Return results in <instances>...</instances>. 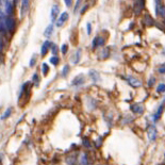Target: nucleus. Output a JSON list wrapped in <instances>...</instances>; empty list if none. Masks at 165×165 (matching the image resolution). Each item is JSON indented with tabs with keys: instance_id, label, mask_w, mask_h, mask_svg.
Wrapping results in <instances>:
<instances>
[{
	"instance_id": "f257e3e1",
	"label": "nucleus",
	"mask_w": 165,
	"mask_h": 165,
	"mask_svg": "<svg viewBox=\"0 0 165 165\" xmlns=\"http://www.w3.org/2000/svg\"><path fill=\"white\" fill-rule=\"evenodd\" d=\"M5 29L9 32H14L16 29V19L13 16H7L5 18Z\"/></svg>"
},
{
	"instance_id": "f03ea898",
	"label": "nucleus",
	"mask_w": 165,
	"mask_h": 165,
	"mask_svg": "<svg viewBox=\"0 0 165 165\" xmlns=\"http://www.w3.org/2000/svg\"><path fill=\"white\" fill-rule=\"evenodd\" d=\"M3 11H4L5 15L7 16H13V14H14V4H13V1L4 0Z\"/></svg>"
},
{
	"instance_id": "7ed1b4c3",
	"label": "nucleus",
	"mask_w": 165,
	"mask_h": 165,
	"mask_svg": "<svg viewBox=\"0 0 165 165\" xmlns=\"http://www.w3.org/2000/svg\"><path fill=\"white\" fill-rule=\"evenodd\" d=\"M105 44V38H101V36H96L94 40H93V48L95 49L97 47H101Z\"/></svg>"
},
{
	"instance_id": "20e7f679",
	"label": "nucleus",
	"mask_w": 165,
	"mask_h": 165,
	"mask_svg": "<svg viewBox=\"0 0 165 165\" xmlns=\"http://www.w3.org/2000/svg\"><path fill=\"white\" fill-rule=\"evenodd\" d=\"M127 81L132 88H140V86H142L141 80H138V79H136V78H134V77H131V76L127 78Z\"/></svg>"
},
{
	"instance_id": "39448f33",
	"label": "nucleus",
	"mask_w": 165,
	"mask_h": 165,
	"mask_svg": "<svg viewBox=\"0 0 165 165\" xmlns=\"http://www.w3.org/2000/svg\"><path fill=\"white\" fill-rule=\"evenodd\" d=\"M147 134H148V138H149L150 141H155V138H157V135H158V131H157V129H155V127L150 126V127L148 128Z\"/></svg>"
},
{
	"instance_id": "423d86ee",
	"label": "nucleus",
	"mask_w": 165,
	"mask_h": 165,
	"mask_svg": "<svg viewBox=\"0 0 165 165\" xmlns=\"http://www.w3.org/2000/svg\"><path fill=\"white\" fill-rule=\"evenodd\" d=\"M130 109L134 114H142L144 112V105H140V103H135V105H131Z\"/></svg>"
},
{
	"instance_id": "0eeeda50",
	"label": "nucleus",
	"mask_w": 165,
	"mask_h": 165,
	"mask_svg": "<svg viewBox=\"0 0 165 165\" xmlns=\"http://www.w3.org/2000/svg\"><path fill=\"white\" fill-rule=\"evenodd\" d=\"M144 5H145V0H135L134 3V11L136 14H140L141 11L144 9Z\"/></svg>"
},
{
	"instance_id": "6e6552de",
	"label": "nucleus",
	"mask_w": 165,
	"mask_h": 165,
	"mask_svg": "<svg viewBox=\"0 0 165 165\" xmlns=\"http://www.w3.org/2000/svg\"><path fill=\"white\" fill-rule=\"evenodd\" d=\"M67 19H68V13L63 12L62 14H61L60 17L58 18V20H57V26H58V27H62V26L66 23V20Z\"/></svg>"
},
{
	"instance_id": "1a4fd4ad",
	"label": "nucleus",
	"mask_w": 165,
	"mask_h": 165,
	"mask_svg": "<svg viewBox=\"0 0 165 165\" xmlns=\"http://www.w3.org/2000/svg\"><path fill=\"white\" fill-rule=\"evenodd\" d=\"M50 47H51V43H50L49 41H46V42L43 43L42 48H41V55H42L43 57L47 55L48 50H49Z\"/></svg>"
},
{
	"instance_id": "9d476101",
	"label": "nucleus",
	"mask_w": 165,
	"mask_h": 165,
	"mask_svg": "<svg viewBox=\"0 0 165 165\" xmlns=\"http://www.w3.org/2000/svg\"><path fill=\"white\" fill-rule=\"evenodd\" d=\"M29 3H30V0H21V17L27 14L28 9H29Z\"/></svg>"
},
{
	"instance_id": "9b49d317",
	"label": "nucleus",
	"mask_w": 165,
	"mask_h": 165,
	"mask_svg": "<svg viewBox=\"0 0 165 165\" xmlns=\"http://www.w3.org/2000/svg\"><path fill=\"white\" fill-rule=\"evenodd\" d=\"M59 13H60V8H59L58 5H53L52 8H51V13H50V16H51V20L52 21H55L58 18Z\"/></svg>"
},
{
	"instance_id": "f8f14e48",
	"label": "nucleus",
	"mask_w": 165,
	"mask_h": 165,
	"mask_svg": "<svg viewBox=\"0 0 165 165\" xmlns=\"http://www.w3.org/2000/svg\"><path fill=\"white\" fill-rule=\"evenodd\" d=\"M143 23H144V25L145 26H147V27H150V26H152L153 24H155V20H153V18L151 17L149 14H147V15L144 16Z\"/></svg>"
},
{
	"instance_id": "ddd939ff",
	"label": "nucleus",
	"mask_w": 165,
	"mask_h": 165,
	"mask_svg": "<svg viewBox=\"0 0 165 165\" xmlns=\"http://www.w3.org/2000/svg\"><path fill=\"white\" fill-rule=\"evenodd\" d=\"M83 82H84V76L79 75L74 79L73 84L74 85H81V84H83Z\"/></svg>"
},
{
	"instance_id": "4468645a",
	"label": "nucleus",
	"mask_w": 165,
	"mask_h": 165,
	"mask_svg": "<svg viewBox=\"0 0 165 165\" xmlns=\"http://www.w3.org/2000/svg\"><path fill=\"white\" fill-rule=\"evenodd\" d=\"M90 76H91V78H92V80L95 81V82L100 80V75L98 74V71H96V70H91Z\"/></svg>"
},
{
	"instance_id": "2eb2a0df",
	"label": "nucleus",
	"mask_w": 165,
	"mask_h": 165,
	"mask_svg": "<svg viewBox=\"0 0 165 165\" xmlns=\"http://www.w3.org/2000/svg\"><path fill=\"white\" fill-rule=\"evenodd\" d=\"M53 33V25L51 24V25H49L47 28H46V30L45 32H44V35H45L46 38H49L50 35Z\"/></svg>"
},
{
	"instance_id": "dca6fc26",
	"label": "nucleus",
	"mask_w": 165,
	"mask_h": 165,
	"mask_svg": "<svg viewBox=\"0 0 165 165\" xmlns=\"http://www.w3.org/2000/svg\"><path fill=\"white\" fill-rule=\"evenodd\" d=\"M163 109H164V105H161L160 108L158 109L157 113H155V120H159L161 117V115H162V112H163Z\"/></svg>"
},
{
	"instance_id": "f3484780",
	"label": "nucleus",
	"mask_w": 165,
	"mask_h": 165,
	"mask_svg": "<svg viewBox=\"0 0 165 165\" xmlns=\"http://www.w3.org/2000/svg\"><path fill=\"white\" fill-rule=\"evenodd\" d=\"M158 14H159L163 19H165V5H160V8L158 7Z\"/></svg>"
},
{
	"instance_id": "a211bd4d",
	"label": "nucleus",
	"mask_w": 165,
	"mask_h": 165,
	"mask_svg": "<svg viewBox=\"0 0 165 165\" xmlns=\"http://www.w3.org/2000/svg\"><path fill=\"white\" fill-rule=\"evenodd\" d=\"M80 58H81V50L79 49L77 51V53L75 55V57L73 58V61H74V64H77L79 61H80Z\"/></svg>"
},
{
	"instance_id": "6ab92c4d",
	"label": "nucleus",
	"mask_w": 165,
	"mask_h": 165,
	"mask_svg": "<svg viewBox=\"0 0 165 165\" xmlns=\"http://www.w3.org/2000/svg\"><path fill=\"white\" fill-rule=\"evenodd\" d=\"M42 71L44 76H47V74L49 73V66L47 65V63H43L42 64Z\"/></svg>"
},
{
	"instance_id": "aec40b11",
	"label": "nucleus",
	"mask_w": 165,
	"mask_h": 165,
	"mask_svg": "<svg viewBox=\"0 0 165 165\" xmlns=\"http://www.w3.org/2000/svg\"><path fill=\"white\" fill-rule=\"evenodd\" d=\"M59 62H60V59H59L57 55H53V57H51V58H50V63H51V64H53V65H58Z\"/></svg>"
},
{
	"instance_id": "412c9836",
	"label": "nucleus",
	"mask_w": 165,
	"mask_h": 165,
	"mask_svg": "<svg viewBox=\"0 0 165 165\" xmlns=\"http://www.w3.org/2000/svg\"><path fill=\"white\" fill-rule=\"evenodd\" d=\"M157 92L160 93V94H162V93H165V84H164V83H160V84L158 85Z\"/></svg>"
},
{
	"instance_id": "4be33fe9",
	"label": "nucleus",
	"mask_w": 165,
	"mask_h": 165,
	"mask_svg": "<svg viewBox=\"0 0 165 165\" xmlns=\"http://www.w3.org/2000/svg\"><path fill=\"white\" fill-rule=\"evenodd\" d=\"M50 49H51V52H52L53 55H58L59 49H58V46L55 45V44H51V47H50Z\"/></svg>"
},
{
	"instance_id": "5701e85b",
	"label": "nucleus",
	"mask_w": 165,
	"mask_h": 165,
	"mask_svg": "<svg viewBox=\"0 0 165 165\" xmlns=\"http://www.w3.org/2000/svg\"><path fill=\"white\" fill-rule=\"evenodd\" d=\"M109 53H110V50L108 49V48H105V50H103L102 52H101V55H103L102 57H100V59H107V58H109Z\"/></svg>"
},
{
	"instance_id": "b1692460",
	"label": "nucleus",
	"mask_w": 165,
	"mask_h": 165,
	"mask_svg": "<svg viewBox=\"0 0 165 165\" xmlns=\"http://www.w3.org/2000/svg\"><path fill=\"white\" fill-rule=\"evenodd\" d=\"M11 111H12V109H11V108H9V109H7V111H5V112H4V115L1 116V119H7V118H8L9 116H10Z\"/></svg>"
},
{
	"instance_id": "393cba45",
	"label": "nucleus",
	"mask_w": 165,
	"mask_h": 165,
	"mask_svg": "<svg viewBox=\"0 0 165 165\" xmlns=\"http://www.w3.org/2000/svg\"><path fill=\"white\" fill-rule=\"evenodd\" d=\"M81 165H88V158L85 153L81 155Z\"/></svg>"
},
{
	"instance_id": "a878e982",
	"label": "nucleus",
	"mask_w": 165,
	"mask_h": 165,
	"mask_svg": "<svg viewBox=\"0 0 165 165\" xmlns=\"http://www.w3.org/2000/svg\"><path fill=\"white\" fill-rule=\"evenodd\" d=\"M68 71H69V66L68 65H65L64 66V68H63V71H62V76L63 77H66L68 74Z\"/></svg>"
},
{
	"instance_id": "bb28decb",
	"label": "nucleus",
	"mask_w": 165,
	"mask_h": 165,
	"mask_svg": "<svg viewBox=\"0 0 165 165\" xmlns=\"http://www.w3.org/2000/svg\"><path fill=\"white\" fill-rule=\"evenodd\" d=\"M82 143H83V145H84L86 148H91V147H92V146H91L90 140H88V138H83V140H82Z\"/></svg>"
},
{
	"instance_id": "cd10ccee",
	"label": "nucleus",
	"mask_w": 165,
	"mask_h": 165,
	"mask_svg": "<svg viewBox=\"0 0 165 165\" xmlns=\"http://www.w3.org/2000/svg\"><path fill=\"white\" fill-rule=\"evenodd\" d=\"M158 71L160 74H162V75H164L165 74V64H162V65L159 66V68H158Z\"/></svg>"
},
{
	"instance_id": "c85d7f7f",
	"label": "nucleus",
	"mask_w": 165,
	"mask_h": 165,
	"mask_svg": "<svg viewBox=\"0 0 165 165\" xmlns=\"http://www.w3.org/2000/svg\"><path fill=\"white\" fill-rule=\"evenodd\" d=\"M62 53L63 55H66V52H67V50H68V45L67 44H64V45H62Z\"/></svg>"
},
{
	"instance_id": "c756f323",
	"label": "nucleus",
	"mask_w": 165,
	"mask_h": 165,
	"mask_svg": "<svg viewBox=\"0 0 165 165\" xmlns=\"http://www.w3.org/2000/svg\"><path fill=\"white\" fill-rule=\"evenodd\" d=\"M32 80H33V82L35 83V85H38V74H34L33 75V78H32Z\"/></svg>"
},
{
	"instance_id": "7c9ffc66",
	"label": "nucleus",
	"mask_w": 165,
	"mask_h": 165,
	"mask_svg": "<svg viewBox=\"0 0 165 165\" xmlns=\"http://www.w3.org/2000/svg\"><path fill=\"white\" fill-rule=\"evenodd\" d=\"M155 78H150L149 79V81H148V86L149 88H151V86H153V84H155Z\"/></svg>"
},
{
	"instance_id": "2f4dec72",
	"label": "nucleus",
	"mask_w": 165,
	"mask_h": 165,
	"mask_svg": "<svg viewBox=\"0 0 165 165\" xmlns=\"http://www.w3.org/2000/svg\"><path fill=\"white\" fill-rule=\"evenodd\" d=\"M35 62H36V57H35V55H33L32 59H31V61H30V66H31V67H33V66H34Z\"/></svg>"
},
{
	"instance_id": "473e14b6",
	"label": "nucleus",
	"mask_w": 165,
	"mask_h": 165,
	"mask_svg": "<svg viewBox=\"0 0 165 165\" xmlns=\"http://www.w3.org/2000/svg\"><path fill=\"white\" fill-rule=\"evenodd\" d=\"M64 2H65L66 7H71V4H73V0H64Z\"/></svg>"
},
{
	"instance_id": "72a5a7b5",
	"label": "nucleus",
	"mask_w": 165,
	"mask_h": 165,
	"mask_svg": "<svg viewBox=\"0 0 165 165\" xmlns=\"http://www.w3.org/2000/svg\"><path fill=\"white\" fill-rule=\"evenodd\" d=\"M2 50H3V41L1 38V35H0V53L2 52Z\"/></svg>"
},
{
	"instance_id": "f704fd0d",
	"label": "nucleus",
	"mask_w": 165,
	"mask_h": 165,
	"mask_svg": "<svg viewBox=\"0 0 165 165\" xmlns=\"http://www.w3.org/2000/svg\"><path fill=\"white\" fill-rule=\"evenodd\" d=\"M80 2H81V0H77V4H76V7H75V12L78 10V8H79V5H80Z\"/></svg>"
},
{
	"instance_id": "c9c22d12",
	"label": "nucleus",
	"mask_w": 165,
	"mask_h": 165,
	"mask_svg": "<svg viewBox=\"0 0 165 165\" xmlns=\"http://www.w3.org/2000/svg\"><path fill=\"white\" fill-rule=\"evenodd\" d=\"M88 34H91V24H88Z\"/></svg>"
}]
</instances>
